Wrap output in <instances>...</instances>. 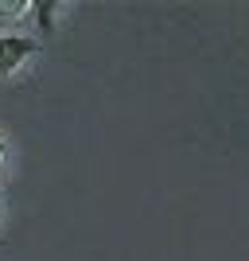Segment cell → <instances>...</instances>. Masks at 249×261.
Masks as SVG:
<instances>
[{
	"mask_svg": "<svg viewBox=\"0 0 249 261\" xmlns=\"http://www.w3.org/2000/svg\"><path fill=\"white\" fill-rule=\"evenodd\" d=\"M35 51L32 35H16V32H0V74H12L20 70Z\"/></svg>",
	"mask_w": 249,
	"mask_h": 261,
	"instance_id": "cell-1",
	"label": "cell"
},
{
	"mask_svg": "<svg viewBox=\"0 0 249 261\" xmlns=\"http://www.w3.org/2000/svg\"><path fill=\"white\" fill-rule=\"evenodd\" d=\"M27 4H0V16H23Z\"/></svg>",
	"mask_w": 249,
	"mask_h": 261,
	"instance_id": "cell-2",
	"label": "cell"
},
{
	"mask_svg": "<svg viewBox=\"0 0 249 261\" xmlns=\"http://www.w3.org/2000/svg\"><path fill=\"white\" fill-rule=\"evenodd\" d=\"M54 12H59V8H54V4H43V8H35V16H39V20H51V16H54Z\"/></svg>",
	"mask_w": 249,
	"mask_h": 261,
	"instance_id": "cell-3",
	"label": "cell"
},
{
	"mask_svg": "<svg viewBox=\"0 0 249 261\" xmlns=\"http://www.w3.org/2000/svg\"><path fill=\"white\" fill-rule=\"evenodd\" d=\"M0 164H4V148H0Z\"/></svg>",
	"mask_w": 249,
	"mask_h": 261,
	"instance_id": "cell-4",
	"label": "cell"
}]
</instances>
